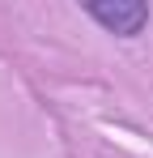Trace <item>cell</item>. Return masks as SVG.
<instances>
[{
	"label": "cell",
	"mask_w": 153,
	"mask_h": 158,
	"mask_svg": "<svg viewBox=\"0 0 153 158\" xmlns=\"http://www.w3.org/2000/svg\"><path fill=\"white\" fill-rule=\"evenodd\" d=\"M85 17L115 39H140L149 26V4H85Z\"/></svg>",
	"instance_id": "1"
}]
</instances>
